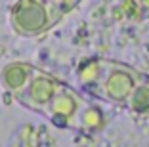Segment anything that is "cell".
<instances>
[{
  "mask_svg": "<svg viewBox=\"0 0 149 147\" xmlns=\"http://www.w3.org/2000/svg\"><path fill=\"white\" fill-rule=\"evenodd\" d=\"M63 15L50 0H17L10 10V23L19 36H38L52 29Z\"/></svg>",
  "mask_w": 149,
  "mask_h": 147,
  "instance_id": "2",
  "label": "cell"
},
{
  "mask_svg": "<svg viewBox=\"0 0 149 147\" xmlns=\"http://www.w3.org/2000/svg\"><path fill=\"white\" fill-rule=\"evenodd\" d=\"M57 86H59L57 78H54L52 75L36 69L35 77L31 78V82L15 95V100L23 107H27L29 111L44 115L48 105H50V101H52V98H54V94H56Z\"/></svg>",
  "mask_w": 149,
  "mask_h": 147,
  "instance_id": "4",
  "label": "cell"
},
{
  "mask_svg": "<svg viewBox=\"0 0 149 147\" xmlns=\"http://www.w3.org/2000/svg\"><path fill=\"white\" fill-rule=\"evenodd\" d=\"M50 2H52L54 6H57V8L61 10L63 13H67V12H69V10H73L74 6L79 4L80 0H50Z\"/></svg>",
  "mask_w": 149,
  "mask_h": 147,
  "instance_id": "7",
  "label": "cell"
},
{
  "mask_svg": "<svg viewBox=\"0 0 149 147\" xmlns=\"http://www.w3.org/2000/svg\"><path fill=\"white\" fill-rule=\"evenodd\" d=\"M86 103L88 100L82 98L74 88H71L65 82H59L44 117L54 122L57 128H77L79 117Z\"/></svg>",
  "mask_w": 149,
  "mask_h": 147,
  "instance_id": "3",
  "label": "cell"
},
{
  "mask_svg": "<svg viewBox=\"0 0 149 147\" xmlns=\"http://www.w3.org/2000/svg\"><path fill=\"white\" fill-rule=\"evenodd\" d=\"M36 69L31 63H23V61H13L2 67L0 71V82L4 86V90H8L10 94H13V98L31 82V78L35 77Z\"/></svg>",
  "mask_w": 149,
  "mask_h": 147,
  "instance_id": "5",
  "label": "cell"
},
{
  "mask_svg": "<svg viewBox=\"0 0 149 147\" xmlns=\"http://www.w3.org/2000/svg\"><path fill=\"white\" fill-rule=\"evenodd\" d=\"M124 107L136 115H149V77L141 75L134 90L130 92Z\"/></svg>",
  "mask_w": 149,
  "mask_h": 147,
  "instance_id": "6",
  "label": "cell"
},
{
  "mask_svg": "<svg viewBox=\"0 0 149 147\" xmlns=\"http://www.w3.org/2000/svg\"><path fill=\"white\" fill-rule=\"evenodd\" d=\"M141 73L124 63L111 59H86L77 69L79 86L88 95L113 105L126 103L130 92L138 84Z\"/></svg>",
  "mask_w": 149,
  "mask_h": 147,
  "instance_id": "1",
  "label": "cell"
}]
</instances>
